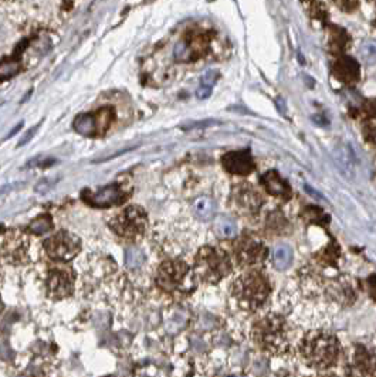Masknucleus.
Returning <instances> with one entry per match:
<instances>
[{
  "label": "nucleus",
  "mask_w": 376,
  "mask_h": 377,
  "mask_svg": "<svg viewBox=\"0 0 376 377\" xmlns=\"http://www.w3.org/2000/svg\"><path fill=\"white\" fill-rule=\"evenodd\" d=\"M339 344L332 333L324 331L308 332L301 342V355L305 363L315 370H325L335 365Z\"/></svg>",
  "instance_id": "obj_1"
},
{
  "label": "nucleus",
  "mask_w": 376,
  "mask_h": 377,
  "mask_svg": "<svg viewBox=\"0 0 376 377\" xmlns=\"http://www.w3.org/2000/svg\"><path fill=\"white\" fill-rule=\"evenodd\" d=\"M253 342L266 353L284 355L288 351L287 322L280 315H269L254 325L251 331Z\"/></svg>",
  "instance_id": "obj_2"
},
{
  "label": "nucleus",
  "mask_w": 376,
  "mask_h": 377,
  "mask_svg": "<svg viewBox=\"0 0 376 377\" xmlns=\"http://www.w3.org/2000/svg\"><path fill=\"white\" fill-rule=\"evenodd\" d=\"M231 294L242 308L256 311L269 298L270 284L262 273L250 271L236 278L231 286Z\"/></svg>",
  "instance_id": "obj_3"
},
{
  "label": "nucleus",
  "mask_w": 376,
  "mask_h": 377,
  "mask_svg": "<svg viewBox=\"0 0 376 377\" xmlns=\"http://www.w3.org/2000/svg\"><path fill=\"white\" fill-rule=\"evenodd\" d=\"M195 271L182 261H166L161 264L156 284L170 294H192L196 289Z\"/></svg>",
  "instance_id": "obj_4"
},
{
  "label": "nucleus",
  "mask_w": 376,
  "mask_h": 377,
  "mask_svg": "<svg viewBox=\"0 0 376 377\" xmlns=\"http://www.w3.org/2000/svg\"><path fill=\"white\" fill-rule=\"evenodd\" d=\"M195 274L209 284H217L231 273L229 255L216 247L200 248L196 255Z\"/></svg>",
  "instance_id": "obj_5"
},
{
  "label": "nucleus",
  "mask_w": 376,
  "mask_h": 377,
  "mask_svg": "<svg viewBox=\"0 0 376 377\" xmlns=\"http://www.w3.org/2000/svg\"><path fill=\"white\" fill-rule=\"evenodd\" d=\"M109 228L115 235L131 241H138L143 237L148 227V216L142 208L129 206L109 221Z\"/></svg>",
  "instance_id": "obj_6"
},
{
  "label": "nucleus",
  "mask_w": 376,
  "mask_h": 377,
  "mask_svg": "<svg viewBox=\"0 0 376 377\" xmlns=\"http://www.w3.org/2000/svg\"><path fill=\"white\" fill-rule=\"evenodd\" d=\"M115 120V111L111 107H104L96 112L82 113L75 118L73 128L84 136H102Z\"/></svg>",
  "instance_id": "obj_7"
},
{
  "label": "nucleus",
  "mask_w": 376,
  "mask_h": 377,
  "mask_svg": "<svg viewBox=\"0 0 376 377\" xmlns=\"http://www.w3.org/2000/svg\"><path fill=\"white\" fill-rule=\"evenodd\" d=\"M44 250L51 259L69 263L81 251V240L67 231H60L44 241Z\"/></svg>",
  "instance_id": "obj_8"
},
{
  "label": "nucleus",
  "mask_w": 376,
  "mask_h": 377,
  "mask_svg": "<svg viewBox=\"0 0 376 377\" xmlns=\"http://www.w3.org/2000/svg\"><path fill=\"white\" fill-rule=\"evenodd\" d=\"M128 196H129V192L125 190L118 183L104 186L98 190L85 189L81 193V197L87 205L97 209H108L112 206H120L127 201Z\"/></svg>",
  "instance_id": "obj_9"
},
{
  "label": "nucleus",
  "mask_w": 376,
  "mask_h": 377,
  "mask_svg": "<svg viewBox=\"0 0 376 377\" xmlns=\"http://www.w3.org/2000/svg\"><path fill=\"white\" fill-rule=\"evenodd\" d=\"M267 258V248L262 241H256L253 239L242 240L236 247V259L242 267H253L262 264Z\"/></svg>",
  "instance_id": "obj_10"
},
{
  "label": "nucleus",
  "mask_w": 376,
  "mask_h": 377,
  "mask_svg": "<svg viewBox=\"0 0 376 377\" xmlns=\"http://www.w3.org/2000/svg\"><path fill=\"white\" fill-rule=\"evenodd\" d=\"M222 165L231 175L239 176H247L256 169V162L250 151L229 152L222 156Z\"/></svg>",
  "instance_id": "obj_11"
},
{
  "label": "nucleus",
  "mask_w": 376,
  "mask_h": 377,
  "mask_svg": "<svg viewBox=\"0 0 376 377\" xmlns=\"http://www.w3.org/2000/svg\"><path fill=\"white\" fill-rule=\"evenodd\" d=\"M74 279L71 274L66 270H51L47 278L48 295L54 300H63L73 294Z\"/></svg>",
  "instance_id": "obj_12"
},
{
  "label": "nucleus",
  "mask_w": 376,
  "mask_h": 377,
  "mask_svg": "<svg viewBox=\"0 0 376 377\" xmlns=\"http://www.w3.org/2000/svg\"><path fill=\"white\" fill-rule=\"evenodd\" d=\"M332 74L338 81L343 84H355L359 81L361 68L357 60L351 59V57L343 55L334 62Z\"/></svg>",
  "instance_id": "obj_13"
},
{
  "label": "nucleus",
  "mask_w": 376,
  "mask_h": 377,
  "mask_svg": "<svg viewBox=\"0 0 376 377\" xmlns=\"http://www.w3.org/2000/svg\"><path fill=\"white\" fill-rule=\"evenodd\" d=\"M238 208L246 213H256L263 205V199L250 185H239L233 190Z\"/></svg>",
  "instance_id": "obj_14"
},
{
  "label": "nucleus",
  "mask_w": 376,
  "mask_h": 377,
  "mask_svg": "<svg viewBox=\"0 0 376 377\" xmlns=\"http://www.w3.org/2000/svg\"><path fill=\"white\" fill-rule=\"evenodd\" d=\"M2 252H3V257L12 264L26 263V259H23L27 257V240L24 235L16 233V231L12 233L5 240Z\"/></svg>",
  "instance_id": "obj_15"
},
{
  "label": "nucleus",
  "mask_w": 376,
  "mask_h": 377,
  "mask_svg": "<svg viewBox=\"0 0 376 377\" xmlns=\"http://www.w3.org/2000/svg\"><path fill=\"white\" fill-rule=\"evenodd\" d=\"M209 43L204 36H196L193 39H188L178 44L175 50V57L179 62H190L199 59L200 55L205 54Z\"/></svg>",
  "instance_id": "obj_16"
},
{
  "label": "nucleus",
  "mask_w": 376,
  "mask_h": 377,
  "mask_svg": "<svg viewBox=\"0 0 376 377\" xmlns=\"http://www.w3.org/2000/svg\"><path fill=\"white\" fill-rule=\"evenodd\" d=\"M260 182H262V185L266 187V190L271 196L283 199V200H290V197H292V187H290V185H288L287 181H284L280 176L278 172L269 170L267 173H265V175L262 176Z\"/></svg>",
  "instance_id": "obj_17"
},
{
  "label": "nucleus",
  "mask_w": 376,
  "mask_h": 377,
  "mask_svg": "<svg viewBox=\"0 0 376 377\" xmlns=\"http://www.w3.org/2000/svg\"><path fill=\"white\" fill-rule=\"evenodd\" d=\"M335 158H337L338 166L342 169L343 175L351 178L355 172V163H357L351 145L350 143L341 145V147L335 151Z\"/></svg>",
  "instance_id": "obj_18"
},
{
  "label": "nucleus",
  "mask_w": 376,
  "mask_h": 377,
  "mask_svg": "<svg viewBox=\"0 0 376 377\" xmlns=\"http://www.w3.org/2000/svg\"><path fill=\"white\" fill-rule=\"evenodd\" d=\"M192 210L195 213V216L202 220V221H208L213 217L215 214V203L212 199L209 197H199L193 201V206H192Z\"/></svg>",
  "instance_id": "obj_19"
},
{
  "label": "nucleus",
  "mask_w": 376,
  "mask_h": 377,
  "mask_svg": "<svg viewBox=\"0 0 376 377\" xmlns=\"http://www.w3.org/2000/svg\"><path fill=\"white\" fill-rule=\"evenodd\" d=\"M274 264L278 271H284L293 264V250L290 246L280 244L274 250Z\"/></svg>",
  "instance_id": "obj_20"
},
{
  "label": "nucleus",
  "mask_w": 376,
  "mask_h": 377,
  "mask_svg": "<svg viewBox=\"0 0 376 377\" xmlns=\"http://www.w3.org/2000/svg\"><path fill=\"white\" fill-rule=\"evenodd\" d=\"M23 70V64L17 59H5L0 62V81L10 80Z\"/></svg>",
  "instance_id": "obj_21"
},
{
  "label": "nucleus",
  "mask_w": 376,
  "mask_h": 377,
  "mask_svg": "<svg viewBox=\"0 0 376 377\" xmlns=\"http://www.w3.org/2000/svg\"><path fill=\"white\" fill-rule=\"evenodd\" d=\"M27 230L37 236L46 235V233H48V231L53 230V219L50 214H42V216L36 217L30 224H28Z\"/></svg>",
  "instance_id": "obj_22"
},
{
  "label": "nucleus",
  "mask_w": 376,
  "mask_h": 377,
  "mask_svg": "<svg viewBox=\"0 0 376 377\" xmlns=\"http://www.w3.org/2000/svg\"><path fill=\"white\" fill-rule=\"evenodd\" d=\"M215 230H216V233L220 237H223V239H231V237H235L236 233H238V226H236V223L233 220H231V219L222 217L219 221H216Z\"/></svg>",
  "instance_id": "obj_23"
},
{
  "label": "nucleus",
  "mask_w": 376,
  "mask_h": 377,
  "mask_svg": "<svg viewBox=\"0 0 376 377\" xmlns=\"http://www.w3.org/2000/svg\"><path fill=\"white\" fill-rule=\"evenodd\" d=\"M331 43H332V48L335 50H342L343 46L346 44V33L342 30V28L334 27L332 28V36H331Z\"/></svg>",
  "instance_id": "obj_24"
},
{
  "label": "nucleus",
  "mask_w": 376,
  "mask_h": 377,
  "mask_svg": "<svg viewBox=\"0 0 376 377\" xmlns=\"http://www.w3.org/2000/svg\"><path fill=\"white\" fill-rule=\"evenodd\" d=\"M334 3L343 13H354L359 8V0H334Z\"/></svg>",
  "instance_id": "obj_25"
},
{
  "label": "nucleus",
  "mask_w": 376,
  "mask_h": 377,
  "mask_svg": "<svg viewBox=\"0 0 376 377\" xmlns=\"http://www.w3.org/2000/svg\"><path fill=\"white\" fill-rule=\"evenodd\" d=\"M143 261V254L139 251V250H135V248H131L127 251V264L128 267L131 268H136L142 264Z\"/></svg>",
  "instance_id": "obj_26"
},
{
  "label": "nucleus",
  "mask_w": 376,
  "mask_h": 377,
  "mask_svg": "<svg viewBox=\"0 0 376 377\" xmlns=\"http://www.w3.org/2000/svg\"><path fill=\"white\" fill-rule=\"evenodd\" d=\"M217 77H219V74L216 71H208L204 77H202V86H208V89H212Z\"/></svg>",
  "instance_id": "obj_27"
},
{
  "label": "nucleus",
  "mask_w": 376,
  "mask_h": 377,
  "mask_svg": "<svg viewBox=\"0 0 376 377\" xmlns=\"http://www.w3.org/2000/svg\"><path fill=\"white\" fill-rule=\"evenodd\" d=\"M37 128H39V127H35V128H32L30 131H28V132H27V135H26V136H24V138H23L21 140H20V143H19V147H21V145H26V143H27L28 140H30V139H32V136H33V135L36 134Z\"/></svg>",
  "instance_id": "obj_28"
},
{
  "label": "nucleus",
  "mask_w": 376,
  "mask_h": 377,
  "mask_svg": "<svg viewBox=\"0 0 376 377\" xmlns=\"http://www.w3.org/2000/svg\"><path fill=\"white\" fill-rule=\"evenodd\" d=\"M305 190H307V192H308L310 194H314V196H315V197H316L318 200H323V199H324V197H323V196H321L320 193H316L315 190H312V189H310V186H305Z\"/></svg>",
  "instance_id": "obj_29"
},
{
  "label": "nucleus",
  "mask_w": 376,
  "mask_h": 377,
  "mask_svg": "<svg viewBox=\"0 0 376 377\" xmlns=\"http://www.w3.org/2000/svg\"><path fill=\"white\" fill-rule=\"evenodd\" d=\"M21 128H23V122H21V124H19L16 128H13V129H12V132H10V134L6 136V139H9V138L15 136V135L19 132V129H21Z\"/></svg>",
  "instance_id": "obj_30"
},
{
  "label": "nucleus",
  "mask_w": 376,
  "mask_h": 377,
  "mask_svg": "<svg viewBox=\"0 0 376 377\" xmlns=\"http://www.w3.org/2000/svg\"><path fill=\"white\" fill-rule=\"evenodd\" d=\"M2 309H3V304H2V300H0V312H2Z\"/></svg>",
  "instance_id": "obj_31"
}]
</instances>
